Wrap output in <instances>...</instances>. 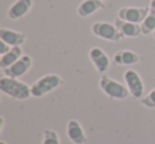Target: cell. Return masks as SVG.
<instances>
[{"label":"cell","instance_id":"obj_16","mask_svg":"<svg viewBox=\"0 0 155 144\" xmlns=\"http://www.w3.org/2000/svg\"><path fill=\"white\" fill-rule=\"evenodd\" d=\"M142 35H149L154 32L155 30V10L150 9L147 17L140 24Z\"/></svg>","mask_w":155,"mask_h":144},{"label":"cell","instance_id":"obj_11","mask_svg":"<svg viewBox=\"0 0 155 144\" xmlns=\"http://www.w3.org/2000/svg\"><path fill=\"white\" fill-rule=\"evenodd\" d=\"M31 7H32V0H17L9 9L8 16L12 20L20 19L29 13Z\"/></svg>","mask_w":155,"mask_h":144},{"label":"cell","instance_id":"obj_8","mask_svg":"<svg viewBox=\"0 0 155 144\" xmlns=\"http://www.w3.org/2000/svg\"><path fill=\"white\" fill-rule=\"evenodd\" d=\"M89 59L93 62L94 67L100 73H105L110 68V58L102 49L94 47L89 50Z\"/></svg>","mask_w":155,"mask_h":144},{"label":"cell","instance_id":"obj_2","mask_svg":"<svg viewBox=\"0 0 155 144\" xmlns=\"http://www.w3.org/2000/svg\"><path fill=\"white\" fill-rule=\"evenodd\" d=\"M63 84H64V81L58 74H46L31 85V95L34 98H41L51 91L55 90Z\"/></svg>","mask_w":155,"mask_h":144},{"label":"cell","instance_id":"obj_6","mask_svg":"<svg viewBox=\"0 0 155 144\" xmlns=\"http://www.w3.org/2000/svg\"><path fill=\"white\" fill-rule=\"evenodd\" d=\"M31 66H32V58L29 55H22L15 64L10 66L9 68L3 69V73L5 76L9 78H18L26 74L29 70H30Z\"/></svg>","mask_w":155,"mask_h":144},{"label":"cell","instance_id":"obj_9","mask_svg":"<svg viewBox=\"0 0 155 144\" xmlns=\"http://www.w3.org/2000/svg\"><path fill=\"white\" fill-rule=\"evenodd\" d=\"M66 133L68 139L73 144H85L87 142L86 135H85L80 122L74 119H71L67 122Z\"/></svg>","mask_w":155,"mask_h":144},{"label":"cell","instance_id":"obj_5","mask_svg":"<svg viewBox=\"0 0 155 144\" xmlns=\"http://www.w3.org/2000/svg\"><path fill=\"white\" fill-rule=\"evenodd\" d=\"M123 80H124L125 85L129 89L130 94L134 99H140L143 95V82L135 70L129 69V70L125 71L124 74H123Z\"/></svg>","mask_w":155,"mask_h":144},{"label":"cell","instance_id":"obj_15","mask_svg":"<svg viewBox=\"0 0 155 144\" xmlns=\"http://www.w3.org/2000/svg\"><path fill=\"white\" fill-rule=\"evenodd\" d=\"M22 56V50L20 46L17 47H12V49L5 55H1L0 57V68L7 69L13 64H15L18 59Z\"/></svg>","mask_w":155,"mask_h":144},{"label":"cell","instance_id":"obj_4","mask_svg":"<svg viewBox=\"0 0 155 144\" xmlns=\"http://www.w3.org/2000/svg\"><path fill=\"white\" fill-rule=\"evenodd\" d=\"M91 32L94 35L102 39L113 43H118L123 38V35L119 32L115 24L105 21H97L91 26Z\"/></svg>","mask_w":155,"mask_h":144},{"label":"cell","instance_id":"obj_12","mask_svg":"<svg viewBox=\"0 0 155 144\" xmlns=\"http://www.w3.org/2000/svg\"><path fill=\"white\" fill-rule=\"evenodd\" d=\"M114 24L119 30V32L123 35V37H137L141 34V28L137 24L125 21L118 17L115 19Z\"/></svg>","mask_w":155,"mask_h":144},{"label":"cell","instance_id":"obj_1","mask_svg":"<svg viewBox=\"0 0 155 144\" xmlns=\"http://www.w3.org/2000/svg\"><path fill=\"white\" fill-rule=\"evenodd\" d=\"M0 90L5 95L18 101H25L31 97V86L18 78L9 76L0 78Z\"/></svg>","mask_w":155,"mask_h":144},{"label":"cell","instance_id":"obj_7","mask_svg":"<svg viewBox=\"0 0 155 144\" xmlns=\"http://www.w3.org/2000/svg\"><path fill=\"white\" fill-rule=\"evenodd\" d=\"M150 10L148 8H122L119 10L118 17L122 20L133 24H141Z\"/></svg>","mask_w":155,"mask_h":144},{"label":"cell","instance_id":"obj_10","mask_svg":"<svg viewBox=\"0 0 155 144\" xmlns=\"http://www.w3.org/2000/svg\"><path fill=\"white\" fill-rule=\"evenodd\" d=\"M27 36L25 33L17 32V31L10 30V29L1 28L0 29V40L5 41L11 47L21 46L26 41Z\"/></svg>","mask_w":155,"mask_h":144},{"label":"cell","instance_id":"obj_22","mask_svg":"<svg viewBox=\"0 0 155 144\" xmlns=\"http://www.w3.org/2000/svg\"><path fill=\"white\" fill-rule=\"evenodd\" d=\"M153 37L155 38V30H154V32H153Z\"/></svg>","mask_w":155,"mask_h":144},{"label":"cell","instance_id":"obj_14","mask_svg":"<svg viewBox=\"0 0 155 144\" xmlns=\"http://www.w3.org/2000/svg\"><path fill=\"white\" fill-rule=\"evenodd\" d=\"M103 7L104 5L102 2V0H84L78 7L77 13L80 17L86 18L88 16H91V14L99 11Z\"/></svg>","mask_w":155,"mask_h":144},{"label":"cell","instance_id":"obj_21","mask_svg":"<svg viewBox=\"0 0 155 144\" xmlns=\"http://www.w3.org/2000/svg\"><path fill=\"white\" fill-rule=\"evenodd\" d=\"M0 144H7V143L5 141H0Z\"/></svg>","mask_w":155,"mask_h":144},{"label":"cell","instance_id":"obj_20","mask_svg":"<svg viewBox=\"0 0 155 144\" xmlns=\"http://www.w3.org/2000/svg\"><path fill=\"white\" fill-rule=\"evenodd\" d=\"M150 9L155 10V0H151V2H150Z\"/></svg>","mask_w":155,"mask_h":144},{"label":"cell","instance_id":"obj_3","mask_svg":"<svg viewBox=\"0 0 155 144\" xmlns=\"http://www.w3.org/2000/svg\"><path fill=\"white\" fill-rule=\"evenodd\" d=\"M99 87L108 98L113 100H124L130 94L127 85L121 84L106 75H103L100 78Z\"/></svg>","mask_w":155,"mask_h":144},{"label":"cell","instance_id":"obj_18","mask_svg":"<svg viewBox=\"0 0 155 144\" xmlns=\"http://www.w3.org/2000/svg\"><path fill=\"white\" fill-rule=\"evenodd\" d=\"M141 104L144 107L149 108V109L155 108V87L143 98V99H141Z\"/></svg>","mask_w":155,"mask_h":144},{"label":"cell","instance_id":"obj_19","mask_svg":"<svg viewBox=\"0 0 155 144\" xmlns=\"http://www.w3.org/2000/svg\"><path fill=\"white\" fill-rule=\"evenodd\" d=\"M11 49H12L11 46L8 45V43H5V41L0 40V54H1V55H5V54H7Z\"/></svg>","mask_w":155,"mask_h":144},{"label":"cell","instance_id":"obj_13","mask_svg":"<svg viewBox=\"0 0 155 144\" xmlns=\"http://www.w3.org/2000/svg\"><path fill=\"white\" fill-rule=\"evenodd\" d=\"M139 62V56L137 53L130 50H121L114 54L113 64L117 66H130L135 65Z\"/></svg>","mask_w":155,"mask_h":144},{"label":"cell","instance_id":"obj_17","mask_svg":"<svg viewBox=\"0 0 155 144\" xmlns=\"http://www.w3.org/2000/svg\"><path fill=\"white\" fill-rule=\"evenodd\" d=\"M41 144H61L60 137L53 129H45L43 131V142Z\"/></svg>","mask_w":155,"mask_h":144}]
</instances>
